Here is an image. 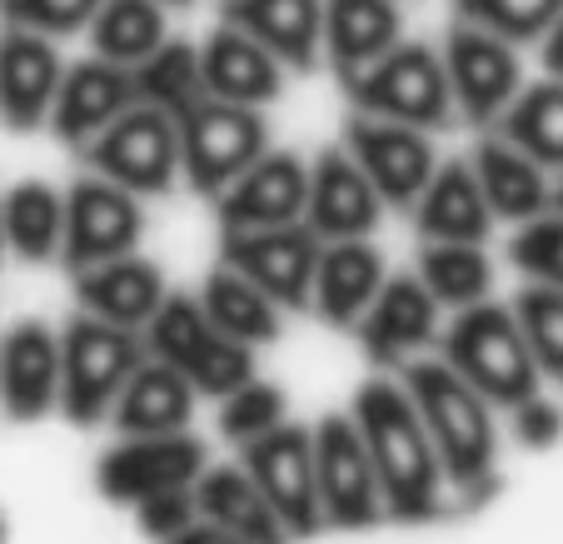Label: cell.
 <instances>
[{
    "mask_svg": "<svg viewBox=\"0 0 563 544\" xmlns=\"http://www.w3.org/2000/svg\"><path fill=\"white\" fill-rule=\"evenodd\" d=\"M350 420L369 449L374 475H379L384 514L405 524L439 520L444 514V465H439L434 439H429L405 380H384V374L364 380Z\"/></svg>",
    "mask_w": 563,
    "mask_h": 544,
    "instance_id": "1",
    "label": "cell"
},
{
    "mask_svg": "<svg viewBox=\"0 0 563 544\" xmlns=\"http://www.w3.org/2000/svg\"><path fill=\"white\" fill-rule=\"evenodd\" d=\"M405 390L434 439L444 485H454L464 500H489V490L499 485L494 480L499 435H494L489 400L444 360H405Z\"/></svg>",
    "mask_w": 563,
    "mask_h": 544,
    "instance_id": "2",
    "label": "cell"
},
{
    "mask_svg": "<svg viewBox=\"0 0 563 544\" xmlns=\"http://www.w3.org/2000/svg\"><path fill=\"white\" fill-rule=\"evenodd\" d=\"M439 360L454 365L478 395L489 405H519V400L539 395V365H533V350L523 340L519 320H514L509 305H494V300H474V305L459 309V320L444 330V345H439Z\"/></svg>",
    "mask_w": 563,
    "mask_h": 544,
    "instance_id": "3",
    "label": "cell"
},
{
    "mask_svg": "<svg viewBox=\"0 0 563 544\" xmlns=\"http://www.w3.org/2000/svg\"><path fill=\"white\" fill-rule=\"evenodd\" d=\"M340 86L354 110L384 116V120H405V126H419V130H429V135L449 130L459 120L454 96H449L444 61H439V51L424 41L389 45L379 61L344 75Z\"/></svg>",
    "mask_w": 563,
    "mask_h": 544,
    "instance_id": "4",
    "label": "cell"
},
{
    "mask_svg": "<svg viewBox=\"0 0 563 544\" xmlns=\"http://www.w3.org/2000/svg\"><path fill=\"white\" fill-rule=\"evenodd\" d=\"M145 350L150 360L180 370L195 395H210V400H224L234 384H245L255 374V350L230 340L205 315V305L195 295L159 300V309L145 320Z\"/></svg>",
    "mask_w": 563,
    "mask_h": 544,
    "instance_id": "5",
    "label": "cell"
},
{
    "mask_svg": "<svg viewBox=\"0 0 563 544\" xmlns=\"http://www.w3.org/2000/svg\"><path fill=\"white\" fill-rule=\"evenodd\" d=\"M140 360H145L140 330H125V325H110L80 309L60 335V410L75 425L106 420Z\"/></svg>",
    "mask_w": 563,
    "mask_h": 544,
    "instance_id": "6",
    "label": "cell"
},
{
    "mask_svg": "<svg viewBox=\"0 0 563 544\" xmlns=\"http://www.w3.org/2000/svg\"><path fill=\"white\" fill-rule=\"evenodd\" d=\"M175 130H180V175L195 195H220L255 155L269 150L265 110L214 96L190 100L175 116Z\"/></svg>",
    "mask_w": 563,
    "mask_h": 544,
    "instance_id": "7",
    "label": "cell"
},
{
    "mask_svg": "<svg viewBox=\"0 0 563 544\" xmlns=\"http://www.w3.org/2000/svg\"><path fill=\"white\" fill-rule=\"evenodd\" d=\"M86 165L106 181L125 185L130 195H170L180 181V130L175 116L155 106H130L100 130L96 140L80 145Z\"/></svg>",
    "mask_w": 563,
    "mask_h": 544,
    "instance_id": "8",
    "label": "cell"
},
{
    "mask_svg": "<svg viewBox=\"0 0 563 544\" xmlns=\"http://www.w3.org/2000/svg\"><path fill=\"white\" fill-rule=\"evenodd\" d=\"M444 75H449V96L454 110L468 126H499V116L514 106V96L523 90V61L519 45L504 35L484 31L474 21H454L444 35Z\"/></svg>",
    "mask_w": 563,
    "mask_h": 544,
    "instance_id": "9",
    "label": "cell"
},
{
    "mask_svg": "<svg viewBox=\"0 0 563 544\" xmlns=\"http://www.w3.org/2000/svg\"><path fill=\"white\" fill-rule=\"evenodd\" d=\"M245 470L279 514L289 540H309L324 530V510H319V485H314V435L305 425H275L269 435L250 439Z\"/></svg>",
    "mask_w": 563,
    "mask_h": 544,
    "instance_id": "10",
    "label": "cell"
},
{
    "mask_svg": "<svg viewBox=\"0 0 563 544\" xmlns=\"http://www.w3.org/2000/svg\"><path fill=\"white\" fill-rule=\"evenodd\" d=\"M314 485H319V510L324 524L334 530H369L384 520V494L379 475L369 465L360 429L350 415H324L314 429Z\"/></svg>",
    "mask_w": 563,
    "mask_h": 544,
    "instance_id": "11",
    "label": "cell"
},
{
    "mask_svg": "<svg viewBox=\"0 0 563 544\" xmlns=\"http://www.w3.org/2000/svg\"><path fill=\"white\" fill-rule=\"evenodd\" d=\"M344 150L354 155L369 185L379 191L384 205H415L419 191L429 185L439 165V150H434V135L419 126H405V120H384V116H364L354 110L344 120Z\"/></svg>",
    "mask_w": 563,
    "mask_h": 544,
    "instance_id": "12",
    "label": "cell"
},
{
    "mask_svg": "<svg viewBox=\"0 0 563 544\" xmlns=\"http://www.w3.org/2000/svg\"><path fill=\"white\" fill-rule=\"evenodd\" d=\"M145 236V210L140 195H130L125 185L106 181V175H80L65 191V236H60V255L70 270L96 265L110 255H130Z\"/></svg>",
    "mask_w": 563,
    "mask_h": 544,
    "instance_id": "13",
    "label": "cell"
},
{
    "mask_svg": "<svg viewBox=\"0 0 563 544\" xmlns=\"http://www.w3.org/2000/svg\"><path fill=\"white\" fill-rule=\"evenodd\" d=\"M319 246L324 240L309 230L305 220L289 225H265V230H224V265L240 270L245 280H255L275 305L305 309L309 285H314Z\"/></svg>",
    "mask_w": 563,
    "mask_h": 544,
    "instance_id": "14",
    "label": "cell"
},
{
    "mask_svg": "<svg viewBox=\"0 0 563 544\" xmlns=\"http://www.w3.org/2000/svg\"><path fill=\"white\" fill-rule=\"evenodd\" d=\"M205 470V445L185 429L170 435H125L96 465V485L110 504H140L145 494L195 485Z\"/></svg>",
    "mask_w": 563,
    "mask_h": 544,
    "instance_id": "15",
    "label": "cell"
},
{
    "mask_svg": "<svg viewBox=\"0 0 563 544\" xmlns=\"http://www.w3.org/2000/svg\"><path fill=\"white\" fill-rule=\"evenodd\" d=\"M305 195H309V165L295 150H265L214 200H220L224 230H265V225L305 220Z\"/></svg>",
    "mask_w": 563,
    "mask_h": 544,
    "instance_id": "16",
    "label": "cell"
},
{
    "mask_svg": "<svg viewBox=\"0 0 563 544\" xmlns=\"http://www.w3.org/2000/svg\"><path fill=\"white\" fill-rule=\"evenodd\" d=\"M360 350L369 355L379 370H394V365L415 360L439 330V300L424 290L419 275H384L379 295L369 300L360 320Z\"/></svg>",
    "mask_w": 563,
    "mask_h": 544,
    "instance_id": "17",
    "label": "cell"
},
{
    "mask_svg": "<svg viewBox=\"0 0 563 544\" xmlns=\"http://www.w3.org/2000/svg\"><path fill=\"white\" fill-rule=\"evenodd\" d=\"M65 61L51 35L0 25V120L21 135L41 130L51 120L55 90H60Z\"/></svg>",
    "mask_w": 563,
    "mask_h": 544,
    "instance_id": "18",
    "label": "cell"
},
{
    "mask_svg": "<svg viewBox=\"0 0 563 544\" xmlns=\"http://www.w3.org/2000/svg\"><path fill=\"white\" fill-rule=\"evenodd\" d=\"M379 191L369 185V175L354 165V155L344 145L319 150L309 161V195H305V225L319 240H354L369 236L379 225Z\"/></svg>",
    "mask_w": 563,
    "mask_h": 544,
    "instance_id": "19",
    "label": "cell"
},
{
    "mask_svg": "<svg viewBox=\"0 0 563 544\" xmlns=\"http://www.w3.org/2000/svg\"><path fill=\"white\" fill-rule=\"evenodd\" d=\"M135 106V86H130V65H115L106 55H86L80 65H65L60 90L51 106V135L65 145H86L96 140L120 110Z\"/></svg>",
    "mask_w": 563,
    "mask_h": 544,
    "instance_id": "20",
    "label": "cell"
},
{
    "mask_svg": "<svg viewBox=\"0 0 563 544\" xmlns=\"http://www.w3.org/2000/svg\"><path fill=\"white\" fill-rule=\"evenodd\" d=\"M0 405L21 425L60 405V335L45 320H15L0 340Z\"/></svg>",
    "mask_w": 563,
    "mask_h": 544,
    "instance_id": "21",
    "label": "cell"
},
{
    "mask_svg": "<svg viewBox=\"0 0 563 544\" xmlns=\"http://www.w3.org/2000/svg\"><path fill=\"white\" fill-rule=\"evenodd\" d=\"M285 65L240 25L220 21L210 31V41L200 45V86L214 100H234V106H275L285 90Z\"/></svg>",
    "mask_w": 563,
    "mask_h": 544,
    "instance_id": "22",
    "label": "cell"
},
{
    "mask_svg": "<svg viewBox=\"0 0 563 544\" xmlns=\"http://www.w3.org/2000/svg\"><path fill=\"white\" fill-rule=\"evenodd\" d=\"M220 21L255 35L285 70L324 61V0H220Z\"/></svg>",
    "mask_w": 563,
    "mask_h": 544,
    "instance_id": "23",
    "label": "cell"
},
{
    "mask_svg": "<svg viewBox=\"0 0 563 544\" xmlns=\"http://www.w3.org/2000/svg\"><path fill=\"white\" fill-rule=\"evenodd\" d=\"M75 295H80V309H90L100 320L145 330V320L165 300V275H159L155 260L130 250V255H110L75 270Z\"/></svg>",
    "mask_w": 563,
    "mask_h": 544,
    "instance_id": "24",
    "label": "cell"
},
{
    "mask_svg": "<svg viewBox=\"0 0 563 544\" xmlns=\"http://www.w3.org/2000/svg\"><path fill=\"white\" fill-rule=\"evenodd\" d=\"M468 165H474V181L478 191H484V200H489V215L494 220H533V215L549 210V171H543L539 161H533L523 145H514L509 135H484L474 145V155H468Z\"/></svg>",
    "mask_w": 563,
    "mask_h": 544,
    "instance_id": "25",
    "label": "cell"
},
{
    "mask_svg": "<svg viewBox=\"0 0 563 544\" xmlns=\"http://www.w3.org/2000/svg\"><path fill=\"white\" fill-rule=\"evenodd\" d=\"M384 285V255L364 236L354 240H324L314 265V285H309V305L324 315L330 325L350 330L360 320L369 300Z\"/></svg>",
    "mask_w": 563,
    "mask_h": 544,
    "instance_id": "26",
    "label": "cell"
},
{
    "mask_svg": "<svg viewBox=\"0 0 563 544\" xmlns=\"http://www.w3.org/2000/svg\"><path fill=\"white\" fill-rule=\"evenodd\" d=\"M415 225L424 240H464V246H484L494 230L489 200L474 181L468 161H444L434 165L429 185L415 200Z\"/></svg>",
    "mask_w": 563,
    "mask_h": 544,
    "instance_id": "27",
    "label": "cell"
},
{
    "mask_svg": "<svg viewBox=\"0 0 563 544\" xmlns=\"http://www.w3.org/2000/svg\"><path fill=\"white\" fill-rule=\"evenodd\" d=\"M405 41L399 0H324V61L330 70L354 75Z\"/></svg>",
    "mask_w": 563,
    "mask_h": 544,
    "instance_id": "28",
    "label": "cell"
},
{
    "mask_svg": "<svg viewBox=\"0 0 563 544\" xmlns=\"http://www.w3.org/2000/svg\"><path fill=\"white\" fill-rule=\"evenodd\" d=\"M195 504H200V520L230 530L234 540L245 544H285V524L269 510V500L260 494V485L250 480L245 465H210L195 480Z\"/></svg>",
    "mask_w": 563,
    "mask_h": 544,
    "instance_id": "29",
    "label": "cell"
},
{
    "mask_svg": "<svg viewBox=\"0 0 563 544\" xmlns=\"http://www.w3.org/2000/svg\"><path fill=\"white\" fill-rule=\"evenodd\" d=\"M195 415V390L180 370L159 360H140L130 370L125 390L110 405V420H115L120 435H170V429H185Z\"/></svg>",
    "mask_w": 563,
    "mask_h": 544,
    "instance_id": "30",
    "label": "cell"
},
{
    "mask_svg": "<svg viewBox=\"0 0 563 544\" xmlns=\"http://www.w3.org/2000/svg\"><path fill=\"white\" fill-rule=\"evenodd\" d=\"M0 236L21 260L60 255L65 236V195L45 181H21L0 195Z\"/></svg>",
    "mask_w": 563,
    "mask_h": 544,
    "instance_id": "31",
    "label": "cell"
},
{
    "mask_svg": "<svg viewBox=\"0 0 563 544\" xmlns=\"http://www.w3.org/2000/svg\"><path fill=\"white\" fill-rule=\"evenodd\" d=\"M200 305L230 340L250 345V350H255V345H269L279 335V305L255 285V280H245L240 270L224 265V260H220V270L205 280Z\"/></svg>",
    "mask_w": 563,
    "mask_h": 544,
    "instance_id": "32",
    "label": "cell"
},
{
    "mask_svg": "<svg viewBox=\"0 0 563 544\" xmlns=\"http://www.w3.org/2000/svg\"><path fill=\"white\" fill-rule=\"evenodd\" d=\"M165 11L159 0H100V11L90 15V55H106L115 65H135L165 41Z\"/></svg>",
    "mask_w": 563,
    "mask_h": 544,
    "instance_id": "33",
    "label": "cell"
},
{
    "mask_svg": "<svg viewBox=\"0 0 563 544\" xmlns=\"http://www.w3.org/2000/svg\"><path fill=\"white\" fill-rule=\"evenodd\" d=\"M130 86H135L140 106H155V110H165V116H180L190 100L205 96V86H200V45L165 35L145 61L130 65Z\"/></svg>",
    "mask_w": 563,
    "mask_h": 544,
    "instance_id": "34",
    "label": "cell"
},
{
    "mask_svg": "<svg viewBox=\"0 0 563 544\" xmlns=\"http://www.w3.org/2000/svg\"><path fill=\"white\" fill-rule=\"evenodd\" d=\"M499 135L523 145L543 171H563V80H539L514 96V106L499 116Z\"/></svg>",
    "mask_w": 563,
    "mask_h": 544,
    "instance_id": "35",
    "label": "cell"
},
{
    "mask_svg": "<svg viewBox=\"0 0 563 544\" xmlns=\"http://www.w3.org/2000/svg\"><path fill=\"white\" fill-rule=\"evenodd\" d=\"M419 280L424 290L439 300V309L454 305H474V300L489 295L494 285V265L484 255V246H464V240H429L424 260H419Z\"/></svg>",
    "mask_w": 563,
    "mask_h": 544,
    "instance_id": "36",
    "label": "cell"
},
{
    "mask_svg": "<svg viewBox=\"0 0 563 544\" xmlns=\"http://www.w3.org/2000/svg\"><path fill=\"white\" fill-rule=\"evenodd\" d=\"M509 309H514V320H519L523 340H529L539 374L563 380V290L533 280Z\"/></svg>",
    "mask_w": 563,
    "mask_h": 544,
    "instance_id": "37",
    "label": "cell"
},
{
    "mask_svg": "<svg viewBox=\"0 0 563 544\" xmlns=\"http://www.w3.org/2000/svg\"><path fill=\"white\" fill-rule=\"evenodd\" d=\"M454 11L459 21H474L514 45H529L543 41V31L563 15V0H454Z\"/></svg>",
    "mask_w": 563,
    "mask_h": 544,
    "instance_id": "38",
    "label": "cell"
},
{
    "mask_svg": "<svg viewBox=\"0 0 563 544\" xmlns=\"http://www.w3.org/2000/svg\"><path fill=\"white\" fill-rule=\"evenodd\" d=\"M285 410H289L285 390L250 374L245 384H234L230 395H224L220 429H224V439H234V445H250V439L269 435L275 425H285Z\"/></svg>",
    "mask_w": 563,
    "mask_h": 544,
    "instance_id": "39",
    "label": "cell"
},
{
    "mask_svg": "<svg viewBox=\"0 0 563 544\" xmlns=\"http://www.w3.org/2000/svg\"><path fill=\"white\" fill-rule=\"evenodd\" d=\"M96 11L100 0H0V25H21V31L60 41V35L86 31Z\"/></svg>",
    "mask_w": 563,
    "mask_h": 544,
    "instance_id": "40",
    "label": "cell"
},
{
    "mask_svg": "<svg viewBox=\"0 0 563 544\" xmlns=\"http://www.w3.org/2000/svg\"><path fill=\"white\" fill-rule=\"evenodd\" d=\"M135 510V524L150 534L155 544L175 540L180 530H190L195 520H200V504H195V485H175V490H159V494H145L140 504H130Z\"/></svg>",
    "mask_w": 563,
    "mask_h": 544,
    "instance_id": "41",
    "label": "cell"
},
{
    "mask_svg": "<svg viewBox=\"0 0 563 544\" xmlns=\"http://www.w3.org/2000/svg\"><path fill=\"white\" fill-rule=\"evenodd\" d=\"M514 435H519V445H529V449L559 445V435H563V410L553 405V400H543V395L519 400V405H514Z\"/></svg>",
    "mask_w": 563,
    "mask_h": 544,
    "instance_id": "42",
    "label": "cell"
},
{
    "mask_svg": "<svg viewBox=\"0 0 563 544\" xmlns=\"http://www.w3.org/2000/svg\"><path fill=\"white\" fill-rule=\"evenodd\" d=\"M165 544H245V540H234L230 530H220V524H210V520H195L190 530H180L175 540H165Z\"/></svg>",
    "mask_w": 563,
    "mask_h": 544,
    "instance_id": "43",
    "label": "cell"
},
{
    "mask_svg": "<svg viewBox=\"0 0 563 544\" xmlns=\"http://www.w3.org/2000/svg\"><path fill=\"white\" fill-rule=\"evenodd\" d=\"M539 45H543V70H549L553 80H563V15L549 25V31H543Z\"/></svg>",
    "mask_w": 563,
    "mask_h": 544,
    "instance_id": "44",
    "label": "cell"
},
{
    "mask_svg": "<svg viewBox=\"0 0 563 544\" xmlns=\"http://www.w3.org/2000/svg\"><path fill=\"white\" fill-rule=\"evenodd\" d=\"M549 210H553V215H563V175H559V185L549 191Z\"/></svg>",
    "mask_w": 563,
    "mask_h": 544,
    "instance_id": "45",
    "label": "cell"
},
{
    "mask_svg": "<svg viewBox=\"0 0 563 544\" xmlns=\"http://www.w3.org/2000/svg\"><path fill=\"white\" fill-rule=\"evenodd\" d=\"M159 6H190V0H159Z\"/></svg>",
    "mask_w": 563,
    "mask_h": 544,
    "instance_id": "46",
    "label": "cell"
},
{
    "mask_svg": "<svg viewBox=\"0 0 563 544\" xmlns=\"http://www.w3.org/2000/svg\"><path fill=\"white\" fill-rule=\"evenodd\" d=\"M0 544H5V514H0Z\"/></svg>",
    "mask_w": 563,
    "mask_h": 544,
    "instance_id": "47",
    "label": "cell"
},
{
    "mask_svg": "<svg viewBox=\"0 0 563 544\" xmlns=\"http://www.w3.org/2000/svg\"><path fill=\"white\" fill-rule=\"evenodd\" d=\"M0 250H5V236H0Z\"/></svg>",
    "mask_w": 563,
    "mask_h": 544,
    "instance_id": "48",
    "label": "cell"
}]
</instances>
